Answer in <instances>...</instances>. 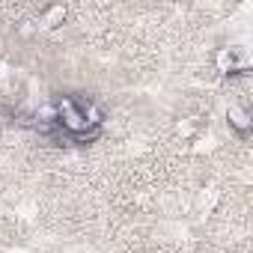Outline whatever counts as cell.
<instances>
[{
  "mask_svg": "<svg viewBox=\"0 0 253 253\" xmlns=\"http://www.w3.org/2000/svg\"><path fill=\"white\" fill-rule=\"evenodd\" d=\"M214 66L223 75H238L250 69V57L244 48H217L214 51Z\"/></svg>",
  "mask_w": 253,
  "mask_h": 253,
  "instance_id": "cell-1",
  "label": "cell"
},
{
  "mask_svg": "<svg viewBox=\"0 0 253 253\" xmlns=\"http://www.w3.org/2000/svg\"><path fill=\"white\" fill-rule=\"evenodd\" d=\"M226 116H229V125H232V128H235L238 134H247V128H250V113H247L244 107H238V104H229Z\"/></svg>",
  "mask_w": 253,
  "mask_h": 253,
  "instance_id": "cell-2",
  "label": "cell"
},
{
  "mask_svg": "<svg viewBox=\"0 0 253 253\" xmlns=\"http://www.w3.org/2000/svg\"><path fill=\"white\" fill-rule=\"evenodd\" d=\"M63 21H66V6H48V9L42 12V21H39V24H42L45 30H54V27H60Z\"/></svg>",
  "mask_w": 253,
  "mask_h": 253,
  "instance_id": "cell-3",
  "label": "cell"
}]
</instances>
